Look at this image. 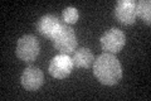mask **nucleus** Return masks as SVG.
<instances>
[{"mask_svg": "<svg viewBox=\"0 0 151 101\" xmlns=\"http://www.w3.org/2000/svg\"><path fill=\"white\" fill-rule=\"evenodd\" d=\"M62 17H63V20L65 24H74V23H77L78 22V10L76 8L73 7H67L63 10V14H62Z\"/></svg>", "mask_w": 151, "mask_h": 101, "instance_id": "9b49d317", "label": "nucleus"}, {"mask_svg": "<svg viewBox=\"0 0 151 101\" xmlns=\"http://www.w3.org/2000/svg\"><path fill=\"white\" fill-rule=\"evenodd\" d=\"M136 15L150 25L151 24V1L150 0H140L136 3Z\"/></svg>", "mask_w": 151, "mask_h": 101, "instance_id": "9d476101", "label": "nucleus"}, {"mask_svg": "<svg viewBox=\"0 0 151 101\" xmlns=\"http://www.w3.org/2000/svg\"><path fill=\"white\" fill-rule=\"evenodd\" d=\"M73 60L69 57V54H58L52 58L48 71L50 76H53L54 78L63 80L65 77H68L70 75V72L73 70Z\"/></svg>", "mask_w": 151, "mask_h": 101, "instance_id": "39448f33", "label": "nucleus"}, {"mask_svg": "<svg viewBox=\"0 0 151 101\" xmlns=\"http://www.w3.org/2000/svg\"><path fill=\"white\" fill-rule=\"evenodd\" d=\"M52 43L57 51H59L62 54H70L76 51L77 47V36L73 28H70L68 24L62 23L58 31L54 33V36L50 38Z\"/></svg>", "mask_w": 151, "mask_h": 101, "instance_id": "f03ea898", "label": "nucleus"}, {"mask_svg": "<svg viewBox=\"0 0 151 101\" xmlns=\"http://www.w3.org/2000/svg\"><path fill=\"white\" fill-rule=\"evenodd\" d=\"M40 44L38 38L33 34H25L23 36L17 43V56L22 61L30 63L35 61V58L39 54Z\"/></svg>", "mask_w": 151, "mask_h": 101, "instance_id": "7ed1b4c3", "label": "nucleus"}, {"mask_svg": "<svg viewBox=\"0 0 151 101\" xmlns=\"http://www.w3.org/2000/svg\"><path fill=\"white\" fill-rule=\"evenodd\" d=\"M93 75L102 85H116L122 77V67L120 61L112 53H102L94 60Z\"/></svg>", "mask_w": 151, "mask_h": 101, "instance_id": "f257e3e1", "label": "nucleus"}, {"mask_svg": "<svg viewBox=\"0 0 151 101\" xmlns=\"http://www.w3.org/2000/svg\"><path fill=\"white\" fill-rule=\"evenodd\" d=\"M60 19L55 14H45L37 22V31L40 36L52 38L60 27Z\"/></svg>", "mask_w": 151, "mask_h": 101, "instance_id": "6e6552de", "label": "nucleus"}, {"mask_svg": "<svg viewBox=\"0 0 151 101\" xmlns=\"http://www.w3.org/2000/svg\"><path fill=\"white\" fill-rule=\"evenodd\" d=\"M22 86L28 91H37L44 82V73L39 67L29 66L22 73Z\"/></svg>", "mask_w": 151, "mask_h": 101, "instance_id": "0eeeda50", "label": "nucleus"}, {"mask_svg": "<svg viewBox=\"0 0 151 101\" xmlns=\"http://www.w3.org/2000/svg\"><path fill=\"white\" fill-rule=\"evenodd\" d=\"M100 43L102 49L107 53H119L126 43V36L119 28H111L102 34Z\"/></svg>", "mask_w": 151, "mask_h": 101, "instance_id": "20e7f679", "label": "nucleus"}, {"mask_svg": "<svg viewBox=\"0 0 151 101\" xmlns=\"http://www.w3.org/2000/svg\"><path fill=\"white\" fill-rule=\"evenodd\" d=\"M136 3L134 0H120L115 5V18L121 24L130 25L136 20Z\"/></svg>", "mask_w": 151, "mask_h": 101, "instance_id": "423d86ee", "label": "nucleus"}, {"mask_svg": "<svg viewBox=\"0 0 151 101\" xmlns=\"http://www.w3.org/2000/svg\"><path fill=\"white\" fill-rule=\"evenodd\" d=\"M73 63L79 68H89L94 63V56L92 51L86 47L78 48L73 56Z\"/></svg>", "mask_w": 151, "mask_h": 101, "instance_id": "1a4fd4ad", "label": "nucleus"}]
</instances>
